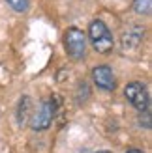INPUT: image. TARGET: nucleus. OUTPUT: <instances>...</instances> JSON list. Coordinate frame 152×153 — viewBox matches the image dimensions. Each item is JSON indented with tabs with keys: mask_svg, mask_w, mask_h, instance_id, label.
<instances>
[{
	"mask_svg": "<svg viewBox=\"0 0 152 153\" xmlns=\"http://www.w3.org/2000/svg\"><path fill=\"white\" fill-rule=\"evenodd\" d=\"M88 39L92 43V47L100 54H109L115 41H113V34L107 28V25L102 19H94L88 26Z\"/></svg>",
	"mask_w": 152,
	"mask_h": 153,
	"instance_id": "obj_1",
	"label": "nucleus"
},
{
	"mask_svg": "<svg viewBox=\"0 0 152 153\" xmlns=\"http://www.w3.org/2000/svg\"><path fill=\"white\" fill-rule=\"evenodd\" d=\"M56 106H58V99H43L40 103V106L32 112V116H30V127L34 129V131H45V129H49L53 120H55V114H56Z\"/></svg>",
	"mask_w": 152,
	"mask_h": 153,
	"instance_id": "obj_2",
	"label": "nucleus"
},
{
	"mask_svg": "<svg viewBox=\"0 0 152 153\" xmlns=\"http://www.w3.org/2000/svg\"><path fill=\"white\" fill-rule=\"evenodd\" d=\"M66 43V52L73 60H81L87 54V36L83 34V30L79 28H68L64 36Z\"/></svg>",
	"mask_w": 152,
	"mask_h": 153,
	"instance_id": "obj_3",
	"label": "nucleus"
},
{
	"mask_svg": "<svg viewBox=\"0 0 152 153\" xmlns=\"http://www.w3.org/2000/svg\"><path fill=\"white\" fill-rule=\"evenodd\" d=\"M124 97L128 99V103L133 105L139 112H147L150 108V95L145 84L141 82H130L124 88Z\"/></svg>",
	"mask_w": 152,
	"mask_h": 153,
	"instance_id": "obj_4",
	"label": "nucleus"
},
{
	"mask_svg": "<svg viewBox=\"0 0 152 153\" xmlns=\"http://www.w3.org/2000/svg\"><path fill=\"white\" fill-rule=\"evenodd\" d=\"M92 80L100 90L103 91H113L117 86L115 75H113V69L109 65H98L92 69Z\"/></svg>",
	"mask_w": 152,
	"mask_h": 153,
	"instance_id": "obj_5",
	"label": "nucleus"
},
{
	"mask_svg": "<svg viewBox=\"0 0 152 153\" xmlns=\"http://www.w3.org/2000/svg\"><path fill=\"white\" fill-rule=\"evenodd\" d=\"M143 36H145V28H141V26H130L122 34V49L124 51L137 49L139 43L143 41Z\"/></svg>",
	"mask_w": 152,
	"mask_h": 153,
	"instance_id": "obj_6",
	"label": "nucleus"
},
{
	"mask_svg": "<svg viewBox=\"0 0 152 153\" xmlns=\"http://www.w3.org/2000/svg\"><path fill=\"white\" fill-rule=\"evenodd\" d=\"M32 99H30L28 95H25L19 101V108H17V121L19 125H25L30 121V116H32Z\"/></svg>",
	"mask_w": 152,
	"mask_h": 153,
	"instance_id": "obj_7",
	"label": "nucleus"
},
{
	"mask_svg": "<svg viewBox=\"0 0 152 153\" xmlns=\"http://www.w3.org/2000/svg\"><path fill=\"white\" fill-rule=\"evenodd\" d=\"M133 11L139 15H150L152 0H133Z\"/></svg>",
	"mask_w": 152,
	"mask_h": 153,
	"instance_id": "obj_8",
	"label": "nucleus"
},
{
	"mask_svg": "<svg viewBox=\"0 0 152 153\" xmlns=\"http://www.w3.org/2000/svg\"><path fill=\"white\" fill-rule=\"evenodd\" d=\"M6 2H8V6H10L13 11H19V13L26 11L30 7V0H6Z\"/></svg>",
	"mask_w": 152,
	"mask_h": 153,
	"instance_id": "obj_9",
	"label": "nucleus"
},
{
	"mask_svg": "<svg viewBox=\"0 0 152 153\" xmlns=\"http://www.w3.org/2000/svg\"><path fill=\"white\" fill-rule=\"evenodd\" d=\"M126 153H143V151H141V149H137V148H130Z\"/></svg>",
	"mask_w": 152,
	"mask_h": 153,
	"instance_id": "obj_10",
	"label": "nucleus"
},
{
	"mask_svg": "<svg viewBox=\"0 0 152 153\" xmlns=\"http://www.w3.org/2000/svg\"><path fill=\"white\" fill-rule=\"evenodd\" d=\"M98 153H111V151H98Z\"/></svg>",
	"mask_w": 152,
	"mask_h": 153,
	"instance_id": "obj_11",
	"label": "nucleus"
}]
</instances>
